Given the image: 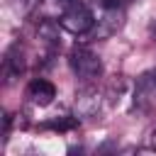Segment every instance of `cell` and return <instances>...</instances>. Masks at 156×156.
<instances>
[{
	"instance_id": "5b68a950",
	"label": "cell",
	"mask_w": 156,
	"mask_h": 156,
	"mask_svg": "<svg viewBox=\"0 0 156 156\" xmlns=\"http://www.w3.org/2000/svg\"><path fill=\"white\" fill-rule=\"evenodd\" d=\"M27 98H29L34 105H39V107H46V105H51L54 98H56V85H54L51 80H46V78H34V80L27 85Z\"/></svg>"
},
{
	"instance_id": "8992f818",
	"label": "cell",
	"mask_w": 156,
	"mask_h": 156,
	"mask_svg": "<svg viewBox=\"0 0 156 156\" xmlns=\"http://www.w3.org/2000/svg\"><path fill=\"white\" fill-rule=\"evenodd\" d=\"M22 71H24V51H22V46H20V41H17V44H12V46L7 49V54H5V78L12 80V78H17Z\"/></svg>"
},
{
	"instance_id": "52a82bcc",
	"label": "cell",
	"mask_w": 156,
	"mask_h": 156,
	"mask_svg": "<svg viewBox=\"0 0 156 156\" xmlns=\"http://www.w3.org/2000/svg\"><path fill=\"white\" fill-rule=\"evenodd\" d=\"M127 2H132V0H102V7H122Z\"/></svg>"
},
{
	"instance_id": "ba28073f",
	"label": "cell",
	"mask_w": 156,
	"mask_h": 156,
	"mask_svg": "<svg viewBox=\"0 0 156 156\" xmlns=\"http://www.w3.org/2000/svg\"><path fill=\"white\" fill-rule=\"evenodd\" d=\"M149 76H151V83H154V88H156V68H154V71H149Z\"/></svg>"
},
{
	"instance_id": "9c48e42d",
	"label": "cell",
	"mask_w": 156,
	"mask_h": 156,
	"mask_svg": "<svg viewBox=\"0 0 156 156\" xmlns=\"http://www.w3.org/2000/svg\"><path fill=\"white\" fill-rule=\"evenodd\" d=\"M151 39H154V41H156V22H154V24H151Z\"/></svg>"
},
{
	"instance_id": "277c9868",
	"label": "cell",
	"mask_w": 156,
	"mask_h": 156,
	"mask_svg": "<svg viewBox=\"0 0 156 156\" xmlns=\"http://www.w3.org/2000/svg\"><path fill=\"white\" fill-rule=\"evenodd\" d=\"M100 105H102V95L98 88H93V83H85V88H80L76 93V100H73V112L78 119H88V117H95L100 112Z\"/></svg>"
},
{
	"instance_id": "7a4b0ae2",
	"label": "cell",
	"mask_w": 156,
	"mask_h": 156,
	"mask_svg": "<svg viewBox=\"0 0 156 156\" xmlns=\"http://www.w3.org/2000/svg\"><path fill=\"white\" fill-rule=\"evenodd\" d=\"M68 66L76 73V78L83 80V83H95L102 76V61L88 46H76L68 54Z\"/></svg>"
},
{
	"instance_id": "6da1fadb",
	"label": "cell",
	"mask_w": 156,
	"mask_h": 156,
	"mask_svg": "<svg viewBox=\"0 0 156 156\" xmlns=\"http://www.w3.org/2000/svg\"><path fill=\"white\" fill-rule=\"evenodd\" d=\"M56 5L61 10V17H58L61 29L71 34H88L93 29L95 15L85 0H56Z\"/></svg>"
},
{
	"instance_id": "3957f363",
	"label": "cell",
	"mask_w": 156,
	"mask_h": 156,
	"mask_svg": "<svg viewBox=\"0 0 156 156\" xmlns=\"http://www.w3.org/2000/svg\"><path fill=\"white\" fill-rule=\"evenodd\" d=\"M122 24H124V12H122V7H102L100 17L95 20L93 29H90L85 37L93 39V41L110 39V37H115V34L122 29Z\"/></svg>"
},
{
	"instance_id": "30bf717a",
	"label": "cell",
	"mask_w": 156,
	"mask_h": 156,
	"mask_svg": "<svg viewBox=\"0 0 156 156\" xmlns=\"http://www.w3.org/2000/svg\"><path fill=\"white\" fill-rule=\"evenodd\" d=\"M154 151H156V132H154Z\"/></svg>"
}]
</instances>
